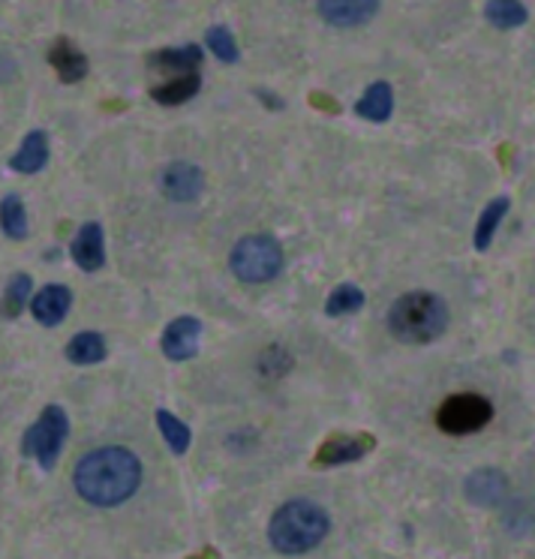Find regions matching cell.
Segmentation results:
<instances>
[{"label": "cell", "mask_w": 535, "mask_h": 559, "mask_svg": "<svg viewBox=\"0 0 535 559\" xmlns=\"http://www.w3.org/2000/svg\"><path fill=\"white\" fill-rule=\"evenodd\" d=\"M73 485L91 506L111 509L133 497L142 485V463L130 449L106 445L75 463Z\"/></svg>", "instance_id": "6da1fadb"}, {"label": "cell", "mask_w": 535, "mask_h": 559, "mask_svg": "<svg viewBox=\"0 0 535 559\" xmlns=\"http://www.w3.org/2000/svg\"><path fill=\"white\" fill-rule=\"evenodd\" d=\"M329 511L322 506L310 499H289L274 511V518L268 523V538L274 550L295 557V554L313 550L329 535Z\"/></svg>", "instance_id": "7a4b0ae2"}, {"label": "cell", "mask_w": 535, "mask_h": 559, "mask_svg": "<svg viewBox=\"0 0 535 559\" xmlns=\"http://www.w3.org/2000/svg\"><path fill=\"white\" fill-rule=\"evenodd\" d=\"M391 337L413 346H425L445 334L449 325V307L433 293H406L389 307Z\"/></svg>", "instance_id": "3957f363"}, {"label": "cell", "mask_w": 535, "mask_h": 559, "mask_svg": "<svg viewBox=\"0 0 535 559\" xmlns=\"http://www.w3.org/2000/svg\"><path fill=\"white\" fill-rule=\"evenodd\" d=\"M229 271L241 283H268L283 271V247L274 235L255 231L243 235L241 241L231 247Z\"/></svg>", "instance_id": "277c9868"}, {"label": "cell", "mask_w": 535, "mask_h": 559, "mask_svg": "<svg viewBox=\"0 0 535 559\" xmlns=\"http://www.w3.org/2000/svg\"><path fill=\"white\" fill-rule=\"evenodd\" d=\"M70 437V418L61 406H46L43 415L37 418V425L27 427L25 433V454L43 466L51 469L58 457H61L63 442Z\"/></svg>", "instance_id": "5b68a950"}, {"label": "cell", "mask_w": 535, "mask_h": 559, "mask_svg": "<svg viewBox=\"0 0 535 559\" xmlns=\"http://www.w3.org/2000/svg\"><path fill=\"white\" fill-rule=\"evenodd\" d=\"M494 418V406L482 394H454L439 406L437 425L451 437H466L482 430Z\"/></svg>", "instance_id": "8992f818"}, {"label": "cell", "mask_w": 535, "mask_h": 559, "mask_svg": "<svg viewBox=\"0 0 535 559\" xmlns=\"http://www.w3.org/2000/svg\"><path fill=\"white\" fill-rule=\"evenodd\" d=\"M159 193L166 195L169 202H195L199 195L205 193V171L199 169L195 163H169L166 169L159 171Z\"/></svg>", "instance_id": "52a82bcc"}, {"label": "cell", "mask_w": 535, "mask_h": 559, "mask_svg": "<svg viewBox=\"0 0 535 559\" xmlns=\"http://www.w3.org/2000/svg\"><path fill=\"white\" fill-rule=\"evenodd\" d=\"M199 341H202V322L195 317H178L163 331L159 349L169 361H190L199 353Z\"/></svg>", "instance_id": "ba28073f"}, {"label": "cell", "mask_w": 535, "mask_h": 559, "mask_svg": "<svg viewBox=\"0 0 535 559\" xmlns=\"http://www.w3.org/2000/svg\"><path fill=\"white\" fill-rule=\"evenodd\" d=\"M70 255L85 274H94V271L106 265V238H103V226L97 219H91L75 231L73 243H70Z\"/></svg>", "instance_id": "9c48e42d"}, {"label": "cell", "mask_w": 535, "mask_h": 559, "mask_svg": "<svg viewBox=\"0 0 535 559\" xmlns=\"http://www.w3.org/2000/svg\"><path fill=\"white\" fill-rule=\"evenodd\" d=\"M377 13V0H322V3H319V15L334 27L367 25Z\"/></svg>", "instance_id": "30bf717a"}, {"label": "cell", "mask_w": 535, "mask_h": 559, "mask_svg": "<svg viewBox=\"0 0 535 559\" xmlns=\"http://www.w3.org/2000/svg\"><path fill=\"white\" fill-rule=\"evenodd\" d=\"M70 305H73V293L70 286H61V283H49L43 286L34 298H31V310H34V319L39 325H58L67 313H70Z\"/></svg>", "instance_id": "8fae6325"}, {"label": "cell", "mask_w": 535, "mask_h": 559, "mask_svg": "<svg viewBox=\"0 0 535 559\" xmlns=\"http://www.w3.org/2000/svg\"><path fill=\"white\" fill-rule=\"evenodd\" d=\"M49 63L55 67V73H58L63 85H75V82H82L87 75V55L75 46L73 39L67 37L51 43Z\"/></svg>", "instance_id": "7c38bea8"}, {"label": "cell", "mask_w": 535, "mask_h": 559, "mask_svg": "<svg viewBox=\"0 0 535 559\" xmlns=\"http://www.w3.org/2000/svg\"><path fill=\"white\" fill-rule=\"evenodd\" d=\"M377 445L370 437H331L317 451V466H341V463L361 461Z\"/></svg>", "instance_id": "4fadbf2b"}, {"label": "cell", "mask_w": 535, "mask_h": 559, "mask_svg": "<svg viewBox=\"0 0 535 559\" xmlns=\"http://www.w3.org/2000/svg\"><path fill=\"white\" fill-rule=\"evenodd\" d=\"M46 163H49V135L43 130H31L10 157V169L19 175H37L39 169H46Z\"/></svg>", "instance_id": "5bb4252c"}, {"label": "cell", "mask_w": 535, "mask_h": 559, "mask_svg": "<svg viewBox=\"0 0 535 559\" xmlns=\"http://www.w3.org/2000/svg\"><path fill=\"white\" fill-rule=\"evenodd\" d=\"M199 63H202V49L199 46H181V49H163L157 55H151V67L166 70L171 79H181V75H199Z\"/></svg>", "instance_id": "9a60e30c"}, {"label": "cell", "mask_w": 535, "mask_h": 559, "mask_svg": "<svg viewBox=\"0 0 535 559\" xmlns=\"http://www.w3.org/2000/svg\"><path fill=\"white\" fill-rule=\"evenodd\" d=\"M355 111L365 118V121L385 123L394 111V91H391L389 82H373L367 87L365 94L355 103Z\"/></svg>", "instance_id": "2e32d148"}, {"label": "cell", "mask_w": 535, "mask_h": 559, "mask_svg": "<svg viewBox=\"0 0 535 559\" xmlns=\"http://www.w3.org/2000/svg\"><path fill=\"white\" fill-rule=\"evenodd\" d=\"M109 355V346H106V337L97 334V331H82L75 334L73 341L67 343V361L79 367H91L106 361Z\"/></svg>", "instance_id": "e0dca14e"}, {"label": "cell", "mask_w": 535, "mask_h": 559, "mask_svg": "<svg viewBox=\"0 0 535 559\" xmlns=\"http://www.w3.org/2000/svg\"><path fill=\"white\" fill-rule=\"evenodd\" d=\"M202 85V75H181V79H169L163 85L151 87V99L159 106H181L187 99H193Z\"/></svg>", "instance_id": "ac0fdd59"}, {"label": "cell", "mask_w": 535, "mask_h": 559, "mask_svg": "<svg viewBox=\"0 0 535 559\" xmlns=\"http://www.w3.org/2000/svg\"><path fill=\"white\" fill-rule=\"evenodd\" d=\"M361 307H365V293H361L355 283H341V286L325 298V317H349V313H358Z\"/></svg>", "instance_id": "d6986e66"}, {"label": "cell", "mask_w": 535, "mask_h": 559, "mask_svg": "<svg viewBox=\"0 0 535 559\" xmlns=\"http://www.w3.org/2000/svg\"><path fill=\"white\" fill-rule=\"evenodd\" d=\"M154 418H157L159 433H163V439H166V445L171 449V454H183V451L190 449V439H193V433H190V427L183 425L178 415H171L169 409H157Z\"/></svg>", "instance_id": "ffe728a7"}, {"label": "cell", "mask_w": 535, "mask_h": 559, "mask_svg": "<svg viewBox=\"0 0 535 559\" xmlns=\"http://www.w3.org/2000/svg\"><path fill=\"white\" fill-rule=\"evenodd\" d=\"M506 211H509V199H506V195L494 199V202L482 211L478 226H475V247H478V250H487V243L494 241V231H497L499 219L506 217Z\"/></svg>", "instance_id": "44dd1931"}, {"label": "cell", "mask_w": 535, "mask_h": 559, "mask_svg": "<svg viewBox=\"0 0 535 559\" xmlns=\"http://www.w3.org/2000/svg\"><path fill=\"white\" fill-rule=\"evenodd\" d=\"M0 219H3V231L13 241H25L27 238V211L19 195H3V207H0Z\"/></svg>", "instance_id": "7402d4cb"}, {"label": "cell", "mask_w": 535, "mask_h": 559, "mask_svg": "<svg viewBox=\"0 0 535 559\" xmlns=\"http://www.w3.org/2000/svg\"><path fill=\"white\" fill-rule=\"evenodd\" d=\"M487 22L499 31H509L526 22V7L523 3H511V0H497V3H487L485 7Z\"/></svg>", "instance_id": "603a6c76"}, {"label": "cell", "mask_w": 535, "mask_h": 559, "mask_svg": "<svg viewBox=\"0 0 535 559\" xmlns=\"http://www.w3.org/2000/svg\"><path fill=\"white\" fill-rule=\"evenodd\" d=\"M494 485H502V475L494 473V469H482V473H475L469 481H466V497L478 502V506H490V502H497L499 493L494 490Z\"/></svg>", "instance_id": "cb8c5ba5"}, {"label": "cell", "mask_w": 535, "mask_h": 559, "mask_svg": "<svg viewBox=\"0 0 535 559\" xmlns=\"http://www.w3.org/2000/svg\"><path fill=\"white\" fill-rule=\"evenodd\" d=\"M27 298H34V280L31 274H15L13 283L7 286V319H19L25 310Z\"/></svg>", "instance_id": "d4e9b609"}, {"label": "cell", "mask_w": 535, "mask_h": 559, "mask_svg": "<svg viewBox=\"0 0 535 559\" xmlns=\"http://www.w3.org/2000/svg\"><path fill=\"white\" fill-rule=\"evenodd\" d=\"M205 43H207V49L214 51L219 61L238 63V58H241V51H238V43H235V37H231L229 27H223V25L207 27Z\"/></svg>", "instance_id": "484cf974"}, {"label": "cell", "mask_w": 535, "mask_h": 559, "mask_svg": "<svg viewBox=\"0 0 535 559\" xmlns=\"http://www.w3.org/2000/svg\"><path fill=\"white\" fill-rule=\"evenodd\" d=\"M255 97H262L268 103V109H283V99L281 97H271L268 91H255Z\"/></svg>", "instance_id": "4316f807"}]
</instances>
